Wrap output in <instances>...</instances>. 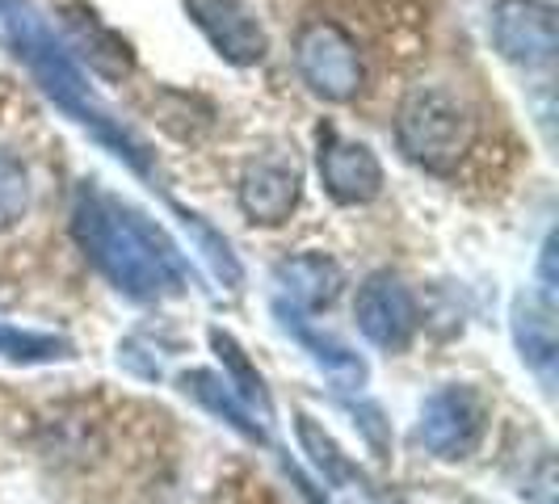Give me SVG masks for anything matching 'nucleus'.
<instances>
[{
  "label": "nucleus",
  "mask_w": 559,
  "mask_h": 504,
  "mask_svg": "<svg viewBox=\"0 0 559 504\" xmlns=\"http://www.w3.org/2000/svg\"><path fill=\"white\" fill-rule=\"evenodd\" d=\"M72 240L131 303H160L190 286V265L177 244L143 211L102 185H81L72 197Z\"/></svg>",
  "instance_id": "obj_1"
},
{
  "label": "nucleus",
  "mask_w": 559,
  "mask_h": 504,
  "mask_svg": "<svg viewBox=\"0 0 559 504\" xmlns=\"http://www.w3.org/2000/svg\"><path fill=\"white\" fill-rule=\"evenodd\" d=\"M0 43L9 47V56L17 59V63H26V72L38 81V88L76 127H84L102 147H110L114 156L131 172H140L143 181L160 185L156 152L102 101V93L88 84L84 68L72 56V47L59 38L56 26L29 0H0Z\"/></svg>",
  "instance_id": "obj_2"
},
{
  "label": "nucleus",
  "mask_w": 559,
  "mask_h": 504,
  "mask_svg": "<svg viewBox=\"0 0 559 504\" xmlns=\"http://www.w3.org/2000/svg\"><path fill=\"white\" fill-rule=\"evenodd\" d=\"M479 122L442 84H417L395 110V147L408 165L433 177H450L476 147Z\"/></svg>",
  "instance_id": "obj_3"
},
{
  "label": "nucleus",
  "mask_w": 559,
  "mask_h": 504,
  "mask_svg": "<svg viewBox=\"0 0 559 504\" xmlns=\"http://www.w3.org/2000/svg\"><path fill=\"white\" fill-rule=\"evenodd\" d=\"M295 68L320 101L349 106L366 84L358 38L333 17H311L295 29Z\"/></svg>",
  "instance_id": "obj_4"
},
{
  "label": "nucleus",
  "mask_w": 559,
  "mask_h": 504,
  "mask_svg": "<svg viewBox=\"0 0 559 504\" xmlns=\"http://www.w3.org/2000/svg\"><path fill=\"white\" fill-rule=\"evenodd\" d=\"M488 424H492L488 395L472 387V383H450V387H438L420 404L417 437L433 458L463 463V458H472L484 446Z\"/></svg>",
  "instance_id": "obj_5"
},
{
  "label": "nucleus",
  "mask_w": 559,
  "mask_h": 504,
  "mask_svg": "<svg viewBox=\"0 0 559 504\" xmlns=\"http://www.w3.org/2000/svg\"><path fill=\"white\" fill-rule=\"evenodd\" d=\"M492 47L513 68L543 72L559 56V13L551 0H497L492 4Z\"/></svg>",
  "instance_id": "obj_6"
},
{
  "label": "nucleus",
  "mask_w": 559,
  "mask_h": 504,
  "mask_svg": "<svg viewBox=\"0 0 559 504\" xmlns=\"http://www.w3.org/2000/svg\"><path fill=\"white\" fill-rule=\"evenodd\" d=\"M354 320H358V333L383 353H404L420 328L417 299L392 269L366 274L354 299Z\"/></svg>",
  "instance_id": "obj_7"
},
{
  "label": "nucleus",
  "mask_w": 559,
  "mask_h": 504,
  "mask_svg": "<svg viewBox=\"0 0 559 504\" xmlns=\"http://www.w3.org/2000/svg\"><path fill=\"white\" fill-rule=\"evenodd\" d=\"M240 215L252 227H282L304 202V168L295 152H257L236 181Z\"/></svg>",
  "instance_id": "obj_8"
},
{
  "label": "nucleus",
  "mask_w": 559,
  "mask_h": 504,
  "mask_svg": "<svg viewBox=\"0 0 559 504\" xmlns=\"http://www.w3.org/2000/svg\"><path fill=\"white\" fill-rule=\"evenodd\" d=\"M190 26L231 68H257L270 56V29L249 0H181Z\"/></svg>",
  "instance_id": "obj_9"
},
{
  "label": "nucleus",
  "mask_w": 559,
  "mask_h": 504,
  "mask_svg": "<svg viewBox=\"0 0 559 504\" xmlns=\"http://www.w3.org/2000/svg\"><path fill=\"white\" fill-rule=\"evenodd\" d=\"M316 172H320L324 194L333 197L336 206H370L388 185L383 160L374 156V147L362 140H345L336 127H320Z\"/></svg>",
  "instance_id": "obj_10"
},
{
  "label": "nucleus",
  "mask_w": 559,
  "mask_h": 504,
  "mask_svg": "<svg viewBox=\"0 0 559 504\" xmlns=\"http://www.w3.org/2000/svg\"><path fill=\"white\" fill-rule=\"evenodd\" d=\"M282 303L295 311H329L345 290V269L329 252H295L274 265Z\"/></svg>",
  "instance_id": "obj_11"
},
{
  "label": "nucleus",
  "mask_w": 559,
  "mask_h": 504,
  "mask_svg": "<svg viewBox=\"0 0 559 504\" xmlns=\"http://www.w3.org/2000/svg\"><path fill=\"white\" fill-rule=\"evenodd\" d=\"M274 315L282 320V328L295 336L304 349L311 353V362L320 365L329 379H333L336 387H345V392H362L366 379H370V365L349 349V345H341L336 336L320 333V328H311L308 324V311H295L286 308V303H274Z\"/></svg>",
  "instance_id": "obj_12"
},
{
  "label": "nucleus",
  "mask_w": 559,
  "mask_h": 504,
  "mask_svg": "<svg viewBox=\"0 0 559 504\" xmlns=\"http://www.w3.org/2000/svg\"><path fill=\"white\" fill-rule=\"evenodd\" d=\"M509 328H513V345L522 353V362L551 387L556 383V362H559V336H556V311L547 299L534 295H518L513 311H509Z\"/></svg>",
  "instance_id": "obj_13"
},
{
  "label": "nucleus",
  "mask_w": 559,
  "mask_h": 504,
  "mask_svg": "<svg viewBox=\"0 0 559 504\" xmlns=\"http://www.w3.org/2000/svg\"><path fill=\"white\" fill-rule=\"evenodd\" d=\"M177 387L190 395L194 404H202L206 412H215L227 429H236L245 442H252V446H270V429H265V420H257V412H252L240 395L231 392V383H227L224 374L194 365V370L177 374Z\"/></svg>",
  "instance_id": "obj_14"
},
{
  "label": "nucleus",
  "mask_w": 559,
  "mask_h": 504,
  "mask_svg": "<svg viewBox=\"0 0 559 504\" xmlns=\"http://www.w3.org/2000/svg\"><path fill=\"white\" fill-rule=\"evenodd\" d=\"M211 349H215L219 362H224V379L231 383V392L240 395L252 412H261V420L270 424V420H274V399H270L265 379L257 374V365L249 362V353L240 349V340L231 333H224V328H211Z\"/></svg>",
  "instance_id": "obj_15"
},
{
  "label": "nucleus",
  "mask_w": 559,
  "mask_h": 504,
  "mask_svg": "<svg viewBox=\"0 0 559 504\" xmlns=\"http://www.w3.org/2000/svg\"><path fill=\"white\" fill-rule=\"evenodd\" d=\"M76 345L59 333H34V328H13L0 324V362L13 365H51V362H72Z\"/></svg>",
  "instance_id": "obj_16"
},
{
  "label": "nucleus",
  "mask_w": 559,
  "mask_h": 504,
  "mask_svg": "<svg viewBox=\"0 0 559 504\" xmlns=\"http://www.w3.org/2000/svg\"><path fill=\"white\" fill-rule=\"evenodd\" d=\"M173 211H177V219H181V227L194 236V249L206 256V265H211V274L224 281L227 290H240V281H245V269H240V261H236V252H231V244H227V236H219L215 227L206 224L202 215H194V211H186V206H177L173 202Z\"/></svg>",
  "instance_id": "obj_17"
},
{
  "label": "nucleus",
  "mask_w": 559,
  "mask_h": 504,
  "mask_svg": "<svg viewBox=\"0 0 559 504\" xmlns=\"http://www.w3.org/2000/svg\"><path fill=\"white\" fill-rule=\"evenodd\" d=\"M295 433H299V446L311 454V463L333 479V483H362V471L341 454V446L333 442V433L308 412H295Z\"/></svg>",
  "instance_id": "obj_18"
},
{
  "label": "nucleus",
  "mask_w": 559,
  "mask_h": 504,
  "mask_svg": "<svg viewBox=\"0 0 559 504\" xmlns=\"http://www.w3.org/2000/svg\"><path fill=\"white\" fill-rule=\"evenodd\" d=\"M29 215V172L26 165L0 147V231H13Z\"/></svg>",
  "instance_id": "obj_19"
},
{
  "label": "nucleus",
  "mask_w": 559,
  "mask_h": 504,
  "mask_svg": "<svg viewBox=\"0 0 559 504\" xmlns=\"http://www.w3.org/2000/svg\"><path fill=\"white\" fill-rule=\"evenodd\" d=\"M551 261H556V236H547V240H543V256H538L543 299H547V303H556V269H551Z\"/></svg>",
  "instance_id": "obj_20"
}]
</instances>
